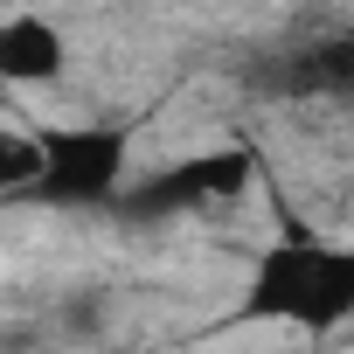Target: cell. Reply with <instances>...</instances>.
<instances>
[{"label": "cell", "instance_id": "obj_1", "mask_svg": "<svg viewBox=\"0 0 354 354\" xmlns=\"http://www.w3.org/2000/svg\"><path fill=\"white\" fill-rule=\"evenodd\" d=\"M243 313L278 319V326H306V333L347 326L354 319V243H319V236L271 243L250 264Z\"/></svg>", "mask_w": 354, "mask_h": 354}, {"label": "cell", "instance_id": "obj_2", "mask_svg": "<svg viewBox=\"0 0 354 354\" xmlns=\"http://www.w3.org/2000/svg\"><path fill=\"white\" fill-rule=\"evenodd\" d=\"M250 174H257V160H250L243 146H195V153H181V160L139 174L125 195L139 202V216H202V209L243 202Z\"/></svg>", "mask_w": 354, "mask_h": 354}, {"label": "cell", "instance_id": "obj_3", "mask_svg": "<svg viewBox=\"0 0 354 354\" xmlns=\"http://www.w3.org/2000/svg\"><path fill=\"white\" fill-rule=\"evenodd\" d=\"M132 188L125 132L118 125H49V181L35 202L49 209H91Z\"/></svg>", "mask_w": 354, "mask_h": 354}, {"label": "cell", "instance_id": "obj_4", "mask_svg": "<svg viewBox=\"0 0 354 354\" xmlns=\"http://www.w3.org/2000/svg\"><path fill=\"white\" fill-rule=\"evenodd\" d=\"M70 77V35L42 8H15L0 21V84L8 91H56Z\"/></svg>", "mask_w": 354, "mask_h": 354}]
</instances>
